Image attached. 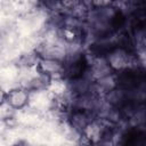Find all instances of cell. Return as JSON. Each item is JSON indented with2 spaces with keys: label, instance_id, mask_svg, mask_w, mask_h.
<instances>
[{
  "label": "cell",
  "instance_id": "cell-1",
  "mask_svg": "<svg viewBox=\"0 0 146 146\" xmlns=\"http://www.w3.org/2000/svg\"><path fill=\"white\" fill-rule=\"evenodd\" d=\"M27 100H29V96L23 89L11 90L8 95V103L13 107H22L23 105L26 104Z\"/></svg>",
  "mask_w": 146,
  "mask_h": 146
},
{
  "label": "cell",
  "instance_id": "cell-2",
  "mask_svg": "<svg viewBox=\"0 0 146 146\" xmlns=\"http://www.w3.org/2000/svg\"><path fill=\"white\" fill-rule=\"evenodd\" d=\"M110 64L114 68H121V67L128 66L130 64V60H129L128 55L124 51L116 50V51H114L111 55V57H110Z\"/></svg>",
  "mask_w": 146,
  "mask_h": 146
},
{
  "label": "cell",
  "instance_id": "cell-3",
  "mask_svg": "<svg viewBox=\"0 0 146 146\" xmlns=\"http://www.w3.org/2000/svg\"><path fill=\"white\" fill-rule=\"evenodd\" d=\"M40 66L43 73L47 74H51L55 75L56 73H59L62 70V66L59 64L58 60H54V59H44L42 62H40Z\"/></svg>",
  "mask_w": 146,
  "mask_h": 146
}]
</instances>
